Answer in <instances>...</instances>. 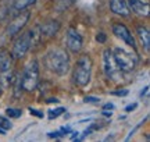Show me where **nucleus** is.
<instances>
[{"mask_svg":"<svg viewBox=\"0 0 150 142\" xmlns=\"http://www.w3.org/2000/svg\"><path fill=\"white\" fill-rule=\"evenodd\" d=\"M46 66L57 75H65L70 71V56L64 49H53L46 55Z\"/></svg>","mask_w":150,"mask_h":142,"instance_id":"f257e3e1","label":"nucleus"},{"mask_svg":"<svg viewBox=\"0 0 150 142\" xmlns=\"http://www.w3.org/2000/svg\"><path fill=\"white\" fill-rule=\"evenodd\" d=\"M92 59L89 55H81L79 59L76 60V64L74 67V82L78 87L83 88L86 87L89 82H91V77H92Z\"/></svg>","mask_w":150,"mask_h":142,"instance_id":"f03ea898","label":"nucleus"},{"mask_svg":"<svg viewBox=\"0 0 150 142\" xmlns=\"http://www.w3.org/2000/svg\"><path fill=\"white\" fill-rule=\"evenodd\" d=\"M39 84V64L36 60H32L22 72L21 85L22 89L27 92H33Z\"/></svg>","mask_w":150,"mask_h":142,"instance_id":"7ed1b4c3","label":"nucleus"},{"mask_svg":"<svg viewBox=\"0 0 150 142\" xmlns=\"http://www.w3.org/2000/svg\"><path fill=\"white\" fill-rule=\"evenodd\" d=\"M35 43V29H31V31H27L24 32L14 42V46H13V50H11V56L13 59H22L24 56L27 55V52L31 49V46Z\"/></svg>","mask_w":150,"mask_h":142,"instance_id":"20e7f679","label":"nucleus"},{"mask_svg":"<svg viewBox=\"0 0 150 142\" xmlns=\"http://www.w3.org/2000/svg\"><path fill=\"white\" fill-rule=\"evenodd\" d=\"M112 56H114L115 63H117V66L120 67L121 71L129 72V71L135 70L136 63H138V57L135 55L121 49V48H117V49H114V52H112Z\"/></svg>","mask_w":150,"mask_h":142,"instance_id":"39448f33","label":"nucleus"},{"mask_svg":"<svg viewBox=\"0 0 150 142\" xmlns=\"http://www.w3.org/2000/svg\"><path fill=\"white\" fill-rule=\"evenodd\" d=\"M103 64H104V72L108 78L111 80H118L120 74L122 71L120 70V67L115 63V59L112 56V52L110 49H106L103 52Z\"/></svg>","mask_w":150,"mask_h":142,"instance_id":"423d86ee","label":"nucleus"},{"mask_svg":"<svg viewBox=\"0 0 150 142\" xmlns=\"http://www.w3.org/2000/svg\"><path fill=\"white\" fill-rule=\"evenodd\" d=\"M29 18H31V13H29V11L21 10V13H20V14H18L10 24L7 25V28H6V33H7L8 36H14V35H17L22 28L27 25V22L29 21Z\"/></svg>","mask_w":150,"mask_h":142,"instance_id":"0eeeda50","label":"nucleus"},{"mask_svg":"<svg viewBox=\"0 0 150 142\" xmlns=\"http://www.w3.org/2000/svg\"><path fill=\"white\" fill-rule=\"evenodd\" d=\"M65 43H67V48L71 53H79L81 49H82L83 40H82L81 33L75 28H68L67 36H65Z\"/></svg>","mask_w":150,"mask_h":142,"instance_id":"6e6552de","label":"nucleus"},{"mask_svg":"<svg viewBox=\"0 0 150 142\" xmlns=\"http://www.w3.org/2000/svg\"><path fill=\"white\" fill-rule=\"evenodd\" d=\"M112 33H114L117 38L121 39L122 42H125L128 46H131L134 50H136V42H135L134 36H132L131 31H129L124 24H121V22H115V24L112 25Z\"/></svg>","mask_w":150,"mask_h":142,"instance_id":"1a4fd4ad","label":"nucleus"},{"mask_svg":"<svg viewBox=\"0 0 150 142\" xmlns=\"http://www.w3.org/2000/svg\"><path fill=\"white\" fill-rule=\"evenodd\" d=\"M110 3V9L114 14L121 17H128L131 14V10L128 7V3L127 0H108Z\"/></svg>","mask_w":150,"mask_h":142,"instance_id":"9d476101","label":"nucleus"},{"mask_svg":"<svg viewBox=\"0 0 150 142\" xmlns=\"http://www.w3.org/2000/svg\"><path fill=\"white\" fill-rule=\"evenodd\" d=\"M127 3H128L129 10L134 11L135 14L143 16V17L149 16V10H150L149 3H145V1H142V0H128Z\"/></svg>","mask_w":150,"mask_h":142,"instance_id":"9b49d317","label":"nucleus"},{"mask_svg":"<svg viewBox=\"0 0 150 142\" xmlns=\"http://www.w3.org/2000/svg\"><path fill=\"white\" fill-rule=\"evenodd\" d=\"M60 22L59 21H47L42 24V25H39L38 27V31L40 35H45V36H54L56 33L60 31Z\"/></svg>","mask_w":150,"mask_h":142,"instance_id":"f8f14e48","label":"nucleus"},{"mask_svg":"<svg viewBox=\"0 0 150 142\" xmlns=\"http://www.w3.org/2000/svg\"><path fill=\"white\" fill-rule=\"evenodd\" d=\"M13 64V56L7 49H0V72L7 71L11 68Z\"/></svg>","mask_w":150,"mask_h":142,"instance_id":"ddd939ff","label":"nucleus"},{"mask_svg":"<svg viewBox=\"0 0 150 142\" xmlns=\"http://www.w3.org/2000/svg\"><path fill=\"white\" fill-rule=\"evenodd\" d=\"M136 33H138V36H139L140 42H142V45H143L145 50L149 53L150 52V32H149V29H147L146 27H138Z\"/></svg>","mask_w":150,"mask_h":142,"instance_id":"4468645a","label":"nucleus"},{"mask_svg":"<svg viewBox=\"0 0 150 142\" xmlns=\"http://www.w3.org/2000/svg\"><path fill=\"white\" fill-rule=\"evenodd\" d=\"M14 80H16V75L10 70L0 72V82L3 84V87H10L11 84L14 82Z\"/></svg>","mask_w":150,"mask_h":142,"instance_id":"2eb2a0df","label":"nucleus"},{"mask_svg":"<svg viewBox=\"0 0 150 142\" xmlns=\"http://www.w3.org/2000/svg\"><path fill=\"white\" fill-rule=\"evenodd\" d=\"M36 3V0H16L14 1V9L18 11L21 10H25L27 7H29L31 4Z\"/></svg>","mask_w":150,"mask_h":142,"instance_id":"dca6fc26","label":"nucleus"},{"mask_svg":"<svg viewBox=\"0 0 150 142\" xmlns=\"http://www.w3.org/2000/svg\"><path fill=\"white\" fill-rule=\"evenodd\" d=\"M22 93V85H21V77H16L14 80V96L20 98Z\"/></svg>","mask_w":150,"mask_h":142,"instance_id":"f3484780","label":"nucleus"},{"mask_svg":"<svg viewBox=\"0 0 150 142\" xmlns=\"http://www.w3.org/2000/svg\"><path fill=\"white\" fill-rule=\"evenodd\" d=\"M6 114L10 119H20L22 116V111L20 109H16V107H8V109H6Z\"/></svg>","mask_w":150,"mask_h":142,"instance_id":"a211bd4d","label":"nucleus"},{"mask_svg":"<svg viewBox=\"0 0 150 142\" xmlns=\"http://www.w3.org/2000/svg\"><path fill=\"white\" fill-rule=\"evenodd\" d=\"M65 111L64 107H57V109L49 110V120H53V119H57L59 116H61Z\"/></svg>","mask_w":150,"mask_h":142,"instance_id":"6ab92c4d","label":"nucleus"},{"mask_svg":"<svg viewBox=\"0 0 150 142\" xmlns=\"http://www.w3.org/2000/svg\"><path fill=\"white\" fill-rule=\"evenodd\" d=\"M11 127H13V124L10 123V120L3 117V116H0V128H4L6 131H7V130H10Z\"/></svg>","mask_w":150,"mask_h":142,"instance_id":"aec40b11","label":"nucleus"},{"mask_svg":"<svg viewBox=\"0 0 150 142\" xmlns=\"http://www.w3.org/2000/svg\"><path fill=\"white\" fill-rule=\"evenodd\" d=\"M97 127H99V126H97V124H92V126L89 127V128H86L85 131H83V134H82L81 137H78V138H76V139H78V141H82V139H83V138H85V137H88V135H89L91 132H93V131H95V130H96Z\"/></svg>","mask_w":150,"mask_h":142,"instance_id":"412c9836","label":"nucleus"},{"mask_svg":"<svg viewBox=\"0 0 150 142\" xmlns=\"http://www.w3.org/2000/svg\"><path fill=\"white\" fill-rule=\"evenodd\" d=\"M85 103H99L100 102V98H96V96H86L83 99Z\"/></svg>","mask_w":150,"mask_h":142,"instance_id":"4be33fe9","label":"nucleus"},{"mask_svg":"<svg viewBox=\"0 0 150 142\" xmlns=\"http://www.w3.org/2000/svg\"><path fill=\"white\" fill-rule=\"evenodd\" d=\"M96 40L99 42V43H104L106 40H107V36H106V33L104 32H99L96 35Z\"/></svg>","mask_w":150,"mask_h":142,"instance_id":"5701e85b","label":"nucleus"},{"mask_svg":"<svg viewBox=\"0 0 150 142\" xmlns=\"http://www.w3.org/2000/svg\"><path fill=\"white\" fill-rule=\"evenodd\" d=\"M29 113L32 116H36L38 119H43V113L40 110H36V109H32V107H29Z\"/></svg>","mask_w":150,"mask_h":142,"instance_id":"b1692460","label":"nucleus"},{"mask_svg":"<svg viewBox=\"0 0 150 142\" xmlns=\"http://www.w3.org/2000/svg\"><path fill=\"white\" fill-rule=\"evenodd\" d=\"M47 137L49 138H60L63 137V134H61V131H53V132H47Z\"/></svg>","mask_w":150,"mask_h":142,"instance_id":"393cba45","label":"nucleus"},{"mask_svg":"<svg viewBox=\"0 0 150 142\" xmlns=\"http://www.w3.org/2000/svg\"><path fill=\"white\" fill-rule=\"evenodd\" d=\"M111 95H117V96H127V95H128V91H127V89H122V91H115V92H111Z\"/></svg>","mask_w":150,"mask_h":142,"instance_id":"a878e982","label":"nucleus"},{"mask_svg":"<svg viewBox=\"0 0 150 142\" xmlns=\"http://www.w3.org/2000/svg\"><path fill=\"white\" fill-rule=\"evenodd\" d=\"M136 107H138V103H132V104H128V106H127V107H125V111H132V110H135L136 109Z\"/></svg>","mask_w":150,"mask_h":142,"instance_id":"bb28decb","label":"nucleus"},{"mask_svg":"<svg viewBox=\"0 0 150 142\" xmlns=\"http://www.w3.org/2000/svg\"><path fill=\"white\" fill-rule=\"evenodd\" d=\"M103 110H114V104L112 103H106L103 106Z\"/></svg>","mask_w":150,"mask_h":142,"instance_id":"cd10ccee","label":"nucleus"},{"mask_svg":"<svg viewBox=\"0 0 150 142\" xmlns=\"http://www.w3.org/2000/svg\"><path fill=\"white\" fill-rule=\"evenodd\" d=\"M46 102H47V103H59L60 100L57 98H50V99H47Z\"/></svg>","mask_w":150,"mask_h":142,"instance_id":"c85d7f7f","label":"nucleus"},{"mask_svg":"<svg viewBox=\"0 0 150 142\" xmlns=\"http://www.w3.org/2000/svg\"><path fill=\"white\" fill-rule=\"evenodd\" d=\"M103 116H106V117H111L112 116V111H107V110H103Z\"/></svg>","mask_w":150,"mask_h":142,"instance_id":"c756f323","label":"nucleus"},{"mask_svg":"<svg viewBox=\"0 0 150 142\" xmlns=\"http://www.w3.org/2000/svg\"><path fill=\"white\" fill-rule=\"evenodd\" d=\"M78 134H79V132L76 131V132H72V135H71V139H72V141H75V139H76V138H78Z\"/></svg>","mask_w":150,"mask_h":142,"instance_id":"7c9ffc66","label":"nucleus"},{"mask_svg":"<svg viewBox=\"0 0 150 142\" xmlns=\"http://www.w3.org/2000/svg\"><path fill=\"white\" fill-rule=\"evenodd\" d=\"M147 92H149V87H145V89H143V91L140 92V96H143V95H146Z\"/></svg>","mask_w":150,"mask_h":142,"instance_id":"2f4dec72","label":"nucleus"},{"mask_svg":"<svg viewBox=\"0 0 150 142\" xmlns=\"http://www.w3.org/2000/svg\"><path fill=\"white\" fill-rule=\"evenodd\" d=\"M0 135H6V130H4V128H0Z\"/></svg>","mask_w":150,"mask_h":142,"instance_id":"473e14b6","label":"nucleus"},{"mask_svg":"<svg viewBox=\"0 0 150 142\" xmlns=\"http://www.w3.org/2000/svg\"><path fill=\"white\" fill-rule=\"evenodd\" d=\"M1 93H3V89H1V85H0V96H1Z\"/></svg>","mask_w":150,"mask_h":142,"instance_id":"72a5a7b5","label":"nucleus"}]
</instances>
